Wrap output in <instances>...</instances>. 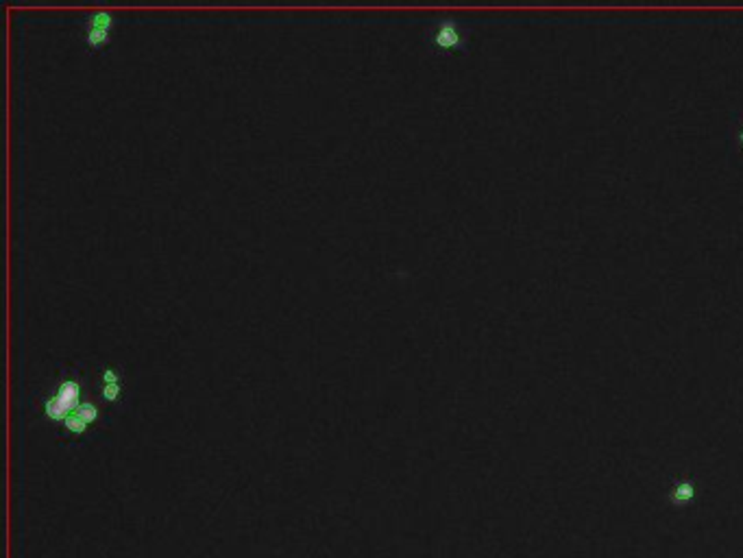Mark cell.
I'll list each match as a JSON object with an SVG mask.
<instances>
[{
  "label": "cell",
  "instance_id": "1",
  "mask_svg": "<svg viewBox=\"0 0 743 558\" xmlns=\"http://www.w3.org/2000/svg\"><path fill=\"white\" fill-rule=\"evenodd\" d=\"M430 44L440 53H458L466 48V33L454 18H442L430 31Z\"/></svg>",
  "mask_w": 743,
  "mask_h": 558
},
{
  "label": "cell",
  "instance_id": "2",
  "mask_svg": "<svg viewBox=\"0 0 743 558\" xmlns=\"http://www.w3.org/2000/svg\"><path fill=\"white\" fill-rule=\"evenodd\" d=\"M79 406H81V384L77 380H63L57 386L55 395L46 399L44 410H46L48 419L66 421V417Z\"/></svg>",
  "mask_w": 743,
  "mask_h": 558
},
{
  "label": "cell",
  "instance_id": "3",
  "mask_svg": "<svg viewBox=\"0 0 743 558\" xmlns=\"http://www.w3.org/2000/svg\"><path fill=\"white\" fill-rule=\"evenodd\" d=\"M112 27H114V15L110 11H94L90 13L88 22H86V44L90 48H100L103 44L110 42L112 35Z\"/></svg>",
  "mask_w": 743,
  "mask_h": 558
},
{
  "label": "cell",
  "instance_id": "4",
  "mask_svg": "<svg viewBox=\"0 0 743 558\" xmlns=\"http://www.w3.org/2000/svg\"><path fill=\"white\" fill-rule=\"evenodd\" d=\"M96 419H98V408H96L92 401H81V406L74 408L63 423H66L68 432H72V434H83Z\"/></svg>",
  "mask_w": 743,
  "mask_h": 558
},
{
  "label": "cell",
  "instance_id": "5",
  "mask_svg": "<svg viewBox=\"0 0 743 558\" xmlns=\"http://www.w3.org/2000/svg\"><path fill=\"white\" fill-rule=\"evenodd\" d=\"M122 392V382H120V371L114 366H107L103 371V384H100V395L107 401H116Z\"/></svg>",
  "mask_w": 743,
  "mask_h": 558
},
{
  "label": "cell",
  "instance_id": "6",
  "mask_svg": "<svg viewBox=\"0 0 743 558\" xmlns=\"http://www.w3.org/2000/svg\"><path fill=\"white\" fill-rule=\"evenodd\" d=\"M691 498H693V486L689 482H683V484L676 486V491H673V500L676 502H685V500H691Z\"/></svg>",
  "mask_w": 743,
  "mask_h": 558
},
{
  "label": "cell",
  "instance_id": "7",
  "mask_svg": "<svg viewBox=\"0 0 743 558\" xmlns=\"http://www.w3.org/2000/svg\"><path fill=\"white\" fill-rule=\"evenodd\" d=\"M735 144H737V151L743 155V120H739L735 127Z\"/></svg>",
  "mask_w": 743,
  "mask_h": 558
}]
</instances>
